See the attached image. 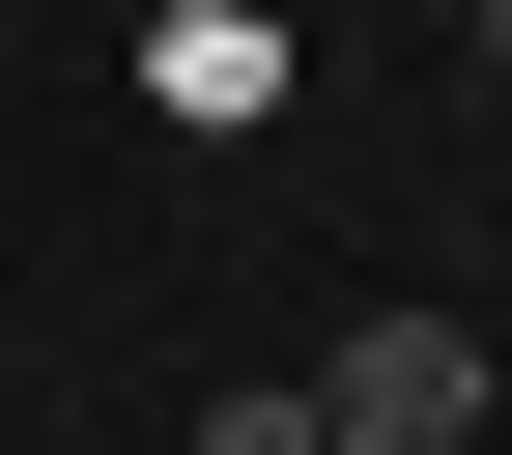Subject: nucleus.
<instances>
[{
    "instance_id": "obj_1",
    "label": "nucleus",
    "mask_w": 512,
    "mask_h": 455,
    "mask_svg": "<svg viewBox=\"0 0 512 455\" xmlns=\"http://www.w3.org/2000/svg\"><path fill=\"white\" fill-rule=\"evenodd\" d=\"M313 399H342V455H484V342H456V313H342Z\"/></svg>"
},
{
    "instance_id": "obj_2",
    "label": "nucleus",
    "mask_w": 512,
    "mask_h": 455,
    "mask_svg": "<svg viewBox=\"0 0 512 455\" xmlns=\"http://www.w3.org/2000/svg\"><path fill=\"white\" fill-rule=\"evenodd\" d=\"M143 86H171V114H285V29H228V0H200V29H143Z\"/></svg>"
},
{
    "instance_id": "obj_3",
    "label": "nucleus",
    "mask_w": 512,
    "mask_h": 455,
    "mask_svg": "<svg viewBox=\"0 0 512 455\" xmlns=\"http://www.w3.org/2000/svg\"><path fill=\"white\" fill-rule=\"evenodd\" d=\"M200 455H342V399H200Z\"/></svg>"
},
{
    "instance_id": "obj_4",
    "label": "nucleus",
    "mask_w": 512,
    "mask_h": 455,
    "mask_svg": "<svg viewBox=\"0 0 512 455\" xmlns=\"http://www.w3.org/2000/svg\"><path fill=\"white\" fill-rule=\"evenodd\" d=\"M456 29H484V57H512V0H456Z\"/></svg>"
}]
</instances>
